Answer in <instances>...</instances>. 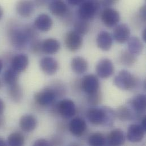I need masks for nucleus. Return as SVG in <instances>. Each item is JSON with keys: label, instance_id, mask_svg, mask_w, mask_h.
Returning a JSON list of instances; mask_svg holds the SVG:
<instances>
[{"label": "nucleus", "instance_id": "46", "mask_svg": "<svg viewBox=\"0 0 146 146\" xmlns=\"http://www.w3.org/2000/svg\"><path fill=\"white\" fill-rule=\"evenodd\" d=\"M0 86H1V82H0Z\"/></svg>", "mask_w": 146, "mask_h": 146}, {"label": "nucleus", "instance_id": "18", "mask_svg": "<svg viewBox=\"0 0 146 146\" xmlns=\"http://www.w3.org/2000/svg\"><path fill=\"white\" fill-rule=\"evenodd\" d=\"M89 122L93 125H100L106 119V113L102 109L98 108L90 109L87 114Z\"/></svg>", "mask_w": 146, "mask_h": 146}, {"label": "nucleus", "instance_id": "28", "mask_svg": "<svg viewBox=\"0 0 146 146\" xmlns=\"http://www.w3.org/2000/svg\"><path fill=\"white\" fill-rule=\"evenodd\" d=\"M119 60L123 64L127 66H132L136 62V58L129 51H122L119 55Z\"/></svg>", "mask_w": 146, "mask_h": 146}, {"label": "nucleus", "instance_id": "3", "mask_svg": "<svg viewBox=\"0 0 146 146\" xmlns=\"http://www.w3.org/2000/svg\"><path fill=\"white\" fill-rule=\"evenodd\" d=\"M114 84L122 90H131L136 85V79L129 71L122 70L115 76Z\"/></svg>", "mask_w": 146, "mask_h": 146}, {"label": "nucleus", "instance_id": "26", "mask_svg": "<svg viewBox=\"0 0 146 146\" xmlns=\"http://www.w3.org/2000/svg\"><path fill=\"white\" fill-rule=\"evenodd\" d=\"M3 81L9 86L17 84L18 76V72L13 70L11 68L5 71L3 76Z\"/></svg>", "mask_w": 146, "mask_h": 146}, {"label": "nucleus", "instance_id": "31", "mask_svg": "<svg viewBox=\"0 0 146 146\" xmlns=\"http://www.w3.org/2000/svg\"><path fill=\"white\" fill-rule=\"evenodd\" d=\"M10 95L11 98L14 101H18L21 100L22 97V92L21 89L17 84H14L13 85L10 86Z\"/></svg>", "mask_w": 146, "mask_h": 146}, {"label": "nucleus", "instance_id": "33", "mask_svg": "<svg viewBox=\"0 0 146 146\" xmlns=\"http://www.w3.org/2000/svg\"><path fill=\"white\" fill-rule=\"evenodd\" d=\"M118 116L119 119L125 121L128 120L130 118V113L126 108L122 107L121 109H119L118 111Z\"/></svg>", "mask_w": 146, "mask_h": 146}, {"label": "nucleus", "instance_id": "22", "mask_svg": "<svg viewBox=\"0 0 146 146\" xmlns=\"http://www.w3.org/2000/svg\"><path fill=\"white\" fill-rule=\"evenodd\" d=\"M87 61L82 57L76 56L71 61V68L74 73L82 74L85 73L88 69Z\"/></svg>", "mask_w": 146, "mask_h": 146}, {"label": "nucleus", "instance_id": "30", "mask_svg": "<svg viewBox=\"0 0 146 146\" xmlns=\"http://www.w3.org/2000/svg\"><path fill=\"white\" fill-rule=\"evenodd\" d=\"M88 141L91 146H103L105 143V138L102 134L96 133L90 136Z\"/></svg>", "mask_w": 146, "mask_h": 146}, {"label": "nucleus", "instance_id": "34", "mask_svg": "<svg viewBox=\"0 0 146 146\" xmlns=\"http://www.w3.org/2000/svg\"><path fill=\"white\" fill-rule=\"evenodd\" d=\"M119 0H100L101 6L105 7H110L117 4Z\"/></svg>", "mask_w": 146, "mask_h": 146}, {"label": "nucleus", "instance_id": "2", "mask_svg": "<svg viewBox=\"0 0 146 146\" xmlns=\"http://www.w3.org/2000/svg\"><path fill=\"white\" fill-rule=\"evenodd\" d=\"M100 0H84L80 5L77 13L79 18L89 21L94 18L101 7Z\"/></svg>", "mask_w": 146, "mask_h": 146}, {"label": "nucleus", "instance_id": "9", "mask_svg": "<svg viewBox=\"0 0 146 146\" xmlns=\"http://www.w3.org/2000/svg\"><path fill=\"white\" fill-rule=\"evenodd\" d=\"M35 6L33 1L19 0L15 6V10L18 15L22 17L27 18L34 13Z\"/></svg>", "mask_w": 146, "mask_h": 146}, {"label": "nucleus", "instance_id": "12", "mask_svg": "<svg viewBox=\"0 0 146 146\" xmlns=\"http://www.w3.org/2000/svg\"><path fill=\"white\" fill-rule=\"evenodd\" d=\"M131 31L129 26L125 23L116 26L113 31L114 39L119 43L126 42L130 38Z\"/></svg>", "mask_w": 146, "mask_h": 146}, {"label": "nucleus", "instance_id": "37", "mask_svg": "<svg viewBox=\"0 0 146 146\" xmlns=\"http://www.w3.org/2000/svg\"><path fill=\"white\" fill-rule=\"evenodd\" d=\"M49 0H33V2L35 6L42 7L46 5Z\"/></svg>", "mask_w": 146, "mask_h": 146}, {"label": "nucleus", "instance_id": "36", "mask_svg": "<svg viewBox=\"0 0 146 146\" xmlns=\"http://www.w3.org/2000/svg\"><path fill=\"white\" fill-rule=\"evenodd\" d=\"M34 146H49L50 143L45 139H38L37 141H35V142L34 144Z\"/></svg>", "mask_w": 146, "mask_h": 146}, {"label": "nucleus", "instance_id": "7", "mask_svg": "<svg viewBox=\"0 0 146 146\" xmlns=\"http://www.w3.org/2000/svg\"><path fill=\"white\" fill-rule=\"evenodd\" d=\"M82 90L89 94H93L97 93L99 89L100 82L98 78L93 74L85 76L81 82Z\"/></svg>", "mask_w": 146, "mask_h": 146}, {"label": "nucleus", "instance_id": "1", "mask_svg": "<svg viewBox=\"0 0 146 146\" xmlns=\"http://www.w3.org/2000/svg\"><path fill=\"white\" fill-rule=\"evenodd\" d=\"M9 38L13 46L18 49H23L27 43L36 36L35 29L31 26H26L22 28L14 26L8 31Z\"/></svg>", "mask_w": 146, "mask_h": 146}, {"label": "nucleus", "instance_id": "44", "mask_svg": "<svg viewBox=\"0 0 146 146\" xmlns=\"http://www.w3.org/2000/svg\"><path fill=\"white\" fill-rule=\"evenodd\" d=\"M2 62L0 60V72H1V70H2Z\"/></svg>", "mask_w": 146, "mask_h": 146}, {"label": "nucleus", "instance_id": "40", "mask_svg": "<svg viewBox=\"0 0 146 146\" xmlns=\"http://www.w3.org/2000/svg\"><path fill=\"white\" fill-rule=\"evenodd\" d=\"M142 126L143 127V128L144 129V130L146 131V117H145L142 120Z\"/></svg>", "mask_w": 146, "mask_h": 146}, {"label": "nucleus", "instance_id": "27", "mask_svg": "<svg viewBox=\"0 0 146 146\" xmlns=\"http://www.w3.org/2000/svg\"><path fill=\"white\" fill-rule=\"evenodd\" d=\"M134 108L138 111H143L146 109V97L144 94L137 96L132 101Z\"/></svg>", "mask_w": 146, "mask_h": 146}, {"label": "nucleus", "instance_id": "11", "mask_svg": "<svg viewBox=\"0 0 146 146\" xmlns=\"http://www.w3.org/2000/svg\"><path fill=\"white\" fill-rule=\"evenodd\" d=\"M145 130L141 125L133 124L128 129L127 137L129 141L137 143L141 142L145 137Z\"/></svg>", "mask_w": 146, "mask_h": 146}, {"label": "nucleus", "instance_id": "41", "mask_svg": "<svg viewBox=\"0 0 146 146\" xmlns=\"http://www.w3.org/2000/svg\"><path fill=\"white\" fill-rule=\"evenodd\" d=\"M142 38H143V39L144 42H146V29H145L143 31Z\"/></svg>", "mask_w": 146, "mask_h": 146}, {"label": "nucleus", "instance_id": "29", "mask_svg": "<svg viewBox=\"0 0 146 146\" xmlns=\"http://www.w3.org/2000/svg\"><path fill=\"white\" fill-rule=\"evenodd\" d=\"M25 138L23 136L18 133L11 134L8 137V143L10 146H21L24 145Z\"/></svg>", "mask_w": 146, "mask_h": 146}, {"label": "nucleus", "instance_id": "15", "mask_svg": "<svg viewBox=\"0 0 146 146\" xmlns=\"http://www.w3.org/2000/svg\"><path fill=\"white\" fill-rule=\"evenodd\" d=\"M40 67L46 74L51 75L56 72L59 68L58 61L51 57H44L40 61Z\"/></svg>", "mask_w": 146, "mask_h": 146}, {"label": "nucleus", "instance_id": "38", "mask_svg": "<svg viewBox=\"0 0 146 146\" xmlns=\"http://www.w3.org/2000/svg\"><path fill=\"white\" fill-rule=\"evenodd\" d=\"M67 3L71 6H79L84 0H66Z\"/></svg>", "mask_w": 146, "mask_h": 146}, {"label": "nucleus", "instance_id": "39", "mask_svg": "<svg viewBox=\"0 0 146 146\" xmlns=\"http://www.w3.org/2000/svg\"><path fill=\"white\" fill-rule=\"evenodd\" d=\"M5 109V104L3 101L0 99V115L2 114Z\"/></svg>", "mask_w": 146, "mask_h": 146}, {"label": "nucleus", "instance_id": "21", "mask_svg": "<svg viewBox=\"0 0 146 146\" xmlns=\"http://www.w3.org/2000/svg\"><path fill=\"white\" fill-rule=\"evenodd\" d=\"M37 124L36 118L31 115L26 114L21 117L19 121L21 128L25 132H31L33 131Z\"/></svg>", "mask_w": 146, "mask_h": 146}, {"label": "nucleus", "instance_id": "32", "mask_svg": "<svg viewBox=\"0 0 146 146\" xmlns=\"http://www.w3.org/2000/svg\"><path fill=\"white\" fill-rule=\"evenodd\" d=\"M30 49L31 51L36 54H39L42 52V42L37 39H34L31 41Z\"/></svg>", "mask_w": 146, "mask_h": 146}, {"label": "nucleus", "instance_id": "43", "mask_svg": "<svg viewBox=\"0 0 146 146\" xmlns=\"http://www.w3.org/2000/svg\"><path fill=\"white\" fill-rule=\"evenodd\" d=\"M0 146H6L5 142L4 141H3L2 139H1V138H0Z\"/></svg>", "mask_w": 146, "mask_h": 146}, {"label": "nucleus", "instance_id": "4", "mask_svg": "<svg viewBox=\"0 0 146 146\" xmlns=\"http://www.w3.org/2000/svg\"><path fill=\"white\" fill-rule=\"evenodd\" d=\"M101 21L108 27L115 26L120 21L119 12L111 7H105L101 14Z\"/></svg>", "mask_w": 146, "mask_h": 146}, {"label": "nucleus", "instance_id": "14", "mask_svg": "<svg viewBox=\"0 0 146 146\" xmlns=\"http://www.w3.org/2000/svg\"><path fill=\"white\" fill-rule=\"evenodd\" d=\"M96 43L98 47L102 51H109L113 44V38L111 34L106 31L100 32L97 36Z\"/></svg>", "mask_w": 146, "mask_h": 146}, {"label": "nucleus", "instance_id": "8", "mask_svg": "<svg viewBox=\"0 0 146 146\" xmlns=\"http://www.w3.org/2000/svg\"><path fill=\"white\" fill-rule=\"evenodd\" d=\"M48 9L52 15L59 17H64L70 11L63 0H52L48 4Z\"/></svg>", "mask_w": 146, "mask_h": 146}, {"label": "nucleus", "instance_id": "19", "mask_svg": "<svg viewBox=\"0 0 146 146\" xmlns=\"http://www.w3.org/2000/svg\"><path fill=\"white\" fill-rule=\"evenodd\" d=\"M60 48L59 42L54 38H48L42 42V52L50 55L57 53Z\"/></svg>", "mask_w": 146, "mask_h": 146}, {"label": "nucleus", "instance_id": "6", "mask_svg": "<svg viewBox=\"0 0 146 146\" xmlns=\"http://www.w3.org/2000/svg\"><path fill=\"white\" fill-rule=\"evenodd\" d=\"M96 71L99 77L102 78H106L112 75L114 71V67L110 59L104 58L98 62Z\"/></svg>", "mask_w": 146, "mask_h": 146}, {"label": "nucleus", "instance_id": "24", "mask_svg": "<svg viewBox=\"0 0 146 146\" xmlns=\"http://www.w3.org/2000/svg\"><path fill=\"white\" fill-rule=\"evenodd\" d=\"M128 50L130 52L134 55H139L143 50V44L139 38L132 36L129 39Z\"/></svg>", "mask_w": 146, "mask_h": 146}, {"label": "nucleus", "instance_id": "17", "mask_svg": "<svg viewBox=\"0 0 146 146\" xmlns=\"http://www.w3.org/2000/svg\"><path fill=\"white\" fill-rule=\"evenodd\" d=\"M55 98V94L54 92L46 89L38 92L35 95L36 102L42 106H46L51 104Z\"/></svg>", "mask_w": 146, "mask_h": 146}, {"label": "nucleus", "instance_id": "42", "mask_svg": "<svg viewBox=\"0 0 146 146\" xmlns=\"http://www.w3.org/2000/svg\"><path fill=\"white\" fill-rule=\"evenodd\" d=\"M3 15V9L0 6V20L2 19Z\"/></svg>", "mask_w": 146, "mask_h": 146}, {"label": "nucleus", "instance_id": "45", "mask_svg": "<svg viewBox=\"0 0 146 146\" xmlns=\"http://www.w3.org/2000/svg\"><path fill=\"white\" fill-rule=\"evenodd\" d=\"M2 123H3V121H2V119L0 117V126H1V125L2 124Z\"/></svg>", "mask_w": 146, "mask_h": 146}, {"label": "nucleus", "instance_id": "23", "mask_svg": "<svg viewBox=\"0 0 146 146\" xmlns=\"http://www.w3.org/2000/svg\"><path fill=\"white\" fill-rule=\"evenodd\" d=\"M109 143L111 146H121L125 142L123 132L120 129H115L111 131L108 136Z\"/></svg>", "mask_w": 146, "mask_h": 146}, {"label": "nucleus", "instance_id": "13", "mask_svg": "<svg viewBox=\"0 0 146 146\" xmlns=\"http://www.w3.org/2000/svg\"><path fill=\"white\" fill-rule=\"evenodd\" d=\"M58 110L62 117L66 118L72 117L76 113V107L73 101L69 99H65L60 102Z\"/></svg>", "mask_w": 146, "mask_h": 146}, {"label": "nucleus", "instance_id": "5", "mask_svg": "<svg viewBox=\"0 0 146 146\" xmlns=\"http://www.w3.org/2000/svg\"><path fill=\"white\" fill-rule=\"evenodd\" d=\"M83 39L81 35L75 31L68 32L64 37V43L68 50L75 52L80 50L82 46Z\"/></svg>", "mask_w": 146, "mask_h": 146}, {"label": "nucleus", "instance_id": "35", "mask_svg": "<svg viewBox=\"0 0 146 146\" xmlns=\"http://www.w3.org/2000/svg\"><path fill=\"white\" fill-rule=\"evenodd\" d=\"M138 18L143 22H146V5L142 6L140 9L138 13Z\"/></svg>", "mask_w": 146, "mask_h": 146}, {"label": "nucleus", "instance_id": "10", "mask_svg": "<svg viewBox=\"0 0 146 146\" xmlns=\"http://www.w3.org/2000/svg\"><path fill=\"white\" fill-rule=\"evenodd\" d=\"M53 25L52 18L47 14L42 13L38 15L34 21V26L42 32H47Z\"/></svg>", "mask_w": 146, "mask_h": 146}, {"label": "nucleus", "instance_id": "20", "mask_svg": "<svg viewBox=\"0 0 146 146\" xmlns=\"http://www.w3.org/2000/svg\"><path fill=\"white\" fill-rule=\"evenodd\" d=\"M69 128L70 132L74 135L80 136L86 130V122L81 118H74L70 122Z\"/></svg>", "mask_w": 146, "mask_h": 146}, {"label": "nucleus", "instance_id": "16", "mask_svg": "<svg viewBox=\"0 0 146 146\" xmlns=\"http://www.w3.org/2000/svg\"><path fill=\"white\" fill-rule=\"evenodd\" d=\"M29 64V58L24 54H17L11 60V68L17 72L24 71Z\"/></svg>", "mask_w": 146, "mask_h": 146}, {"label": "nucleus", "instance_id": "25", "mask_svg": "<svg viewBox=\"0 0 146 146\" xmlns=\"http://www.w3.org/2000/svg\"><path fill=\"white\" fill-rule=\"evenodd\" d=\"M74 31L81 35L86 34L90 29L89 21L79 18L75 22L74 24Z\"/></svg>", "mask_w": 146, "mask_h": 146}]
</instances>
